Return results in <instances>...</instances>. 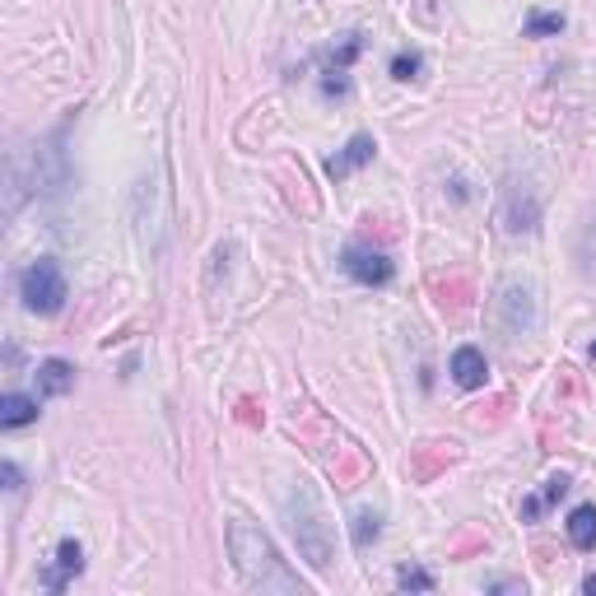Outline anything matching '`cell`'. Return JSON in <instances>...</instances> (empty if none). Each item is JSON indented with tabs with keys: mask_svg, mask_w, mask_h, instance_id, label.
Here are the masks:
<instances>
[{
	"mask_svg": "<svg viewBox=\"0 0 596 596\" xmlns=\"http://www.w3.org/2000/svg\"><path fill=\"white\" fill-rule=\"evenodd\" d=\"M279 513H285V527L294 536L298 559H303L312 573H331V564H335V531H331V517H326V508H322V498H317L312 484L294 480L285 503H279Z\"/></svg>",
	"mask_w": 596,
	"mask_h": 596,
	"instance_id": "2",
	"label": "cell"
},
{
	"mask_svg": "<svg viewBox=\"0 0 596 596\" xmlns=\"http://www.w3.org/2000/svg\"><path fill=\"white\" fill-rule=\"evenodd\" d=\"M33 378H37V397H70V391H74V364L43 359Z\"/></svg>",
	"mask_w": 596,
	"mask_h": 596,
	"instance_id": "11",
	"label": "cell"
},
{
	"mask_svg": "<svg viewBox=\"0 0 596 596\" xmlns=\"http://www.w3.org/2000/svg\"><path fill=\"white\" fill-rule=\"evenodd\" d=\"M498 224H503V233H536V224H540V192H536L531 182L508 177V186H503V205H498Z\"/></svg>",
	"mask_w": 596,
	"mask_h": 596,
	"instance_id": "6",
	"label": "cell"
},
{
	"mask_svg": "<svg viewBox=\"0 0 596 596\" xmlns=\"http://www.w3.org/2000/svg\"><path fill=\"white\" fill-rule=\"evenodd\" d=\"M494 322L503 331V341H522L531 335L536 322H540V298H536V285L531 279H503L498 285V298H494Z\"/></svg>",
	"mask_w": 596,
	"mask_h": 596,
	"instance_id": "4",
	"label": "cell"
},
{
	"mask_svg": "<svg viewBox=\"0 0 596 596\" xmlns=\"http://www.w3.org/2000/svg\"><path fill=\"white\" fill-rule=\"evenodd\" d=\"M80 573H84V546H80L74 536H66L61 546H56V559L43 569V587H47V592H66Z\"/></svg>",
	"mask_w": 596,
	"mask_h": 596,
	"instance_id": "7",
	"label": "cell"
},
{
	"mask_svg": "<svg viewBox=\"0 0 596 596\" xmlns=\"http://www.w3.org/2000/svg\"><path fill=\"white\" fill-rule=\"evenodd\" d=\"M349 536H354V550H373L382 536V513L378 508H359L349 522Z\"/></svg>",
	"mask_w": 596,
	"mask_h": 596,
	"instance_id": "14",
	"label": "cell"
},
{
	"mask_svg": "<svg viewBox=\"0 0 596 596\" xmlns=\"http://www.w3.org/2000/svg\"><path fill=\"white\" fill-rule=\"evenodd\" d=\"M341 271L354 279V285H364V289H382L397 279V261H391L387 252L378 248H364V242H349V248L341 252Z\"/></svg>",
	"mask_w": 596,
	"mask_h": 596,
	"instance_id": "5",
	"label": "cell"
},
{
	"mask_svg": "<svg viewBox=\"0 0 596 596\" xmlns=\"http://www.w3.org/2000/svg\"><path fill=\"white\" fill-rule=\"evenodd\" d=\"M43 397H24V391H5L0 397V428H28V424H37V415H43V405H37Z\"/></svg>",
	"mask_w": 596,
	"mask_h": 596,
	"instance_id": "10",
	"label": "cell"
},
{
	"mask_svg": "<svg viewBox=\"0 0 596 596\" xmlns=\"http://www.w3.org/2000/svg\"><path fill=\"white\" fill-rule=\"evenodd\" d=\"M19 298H24V308L37 312V317H56V312H61L66 298H70L61 261H51V256L28 261V266L19 271Z\"/></svg>",
	"mask_w": 596,
	"mask_h": 596,
	"instance_id": "3",
	"label": "cell"
},
{
	"mask_svg": "<svg viewBox=\"0 0 596 596\" xmlns=\"http://www.w3.org/2000/svg\"><path fill=\"white\" fill-rule=\"evenodd\" d=\"M564 531H569L573 550L592 554L596 550V503H577V508L569 513V522H564Z\"/></svg>",
	"mask_w": 596,
	"mask_h": 596,
	"instance_id": "12",
	"label": "cell"
},
{
	"mask_svg": "<svg viewBox=\"0 0 596 596\" xmlns=\"http://www.w3.org/2000/svg\"><path fill=\"white\" fill-rule=\"evenodd\" d=\"M447 373H452V382H457L461 391H480L484 382H490V359H484L480 345H457Z\"/></svg>",
	"mask_w": 596,
	"mask_h": 596,
	"instance_id": "8",
	"label": "cell"
},
{
	"mask_svg": "<svg viewBox=\"0 0 596 596\" xmlns=\"http://www.w3.org/2000/svg\"><path fill=\"white\" fill-rule=\"evenodd\" d=\"M592 364H596V345H592Z\"/></svg>",
	"mask_w": 596,
	"mask_h": 596,
	"instance_id": "21",
	"label": "cell"
},
{
	"mask_svg": "<svg viewBox=\"0 0 596 596\" xmlns=\"http://www.w3.org/2000/svg\"><path fill=\"white\" fill-rule=\"evenodd\" d=\"M373 154H378V140H373L368 130H359V136H349V145L341 149V154H331V159H326V177H331V182H341V177H349V173H354V168L373 163Z\"/></svg>",
	"mask_w": 596,
	"mask_h": 596,
	"instance_id": "9",
	"label": "cell"
},
{
	"mask_svg": "<svg viewBox=\"0 0 596 596\" xmlns=\"http://www.w3.org/2000/svg\"><path fill=\"white\" fill-rule=\"evenodd\" d=\"M583 592H592V596H596V573H587V577H583Z\"/></svg>",
	"mask_w": 596,
	"mask_h": 596,
	"instance_id": "20",
	"label": "cell"
},
{
	"mask_svg": "<svg viewBox=\"0 0 596 596\" xmlns=\"http://www.w3.org/2000/svg\"><path fill=\"white\" fill-rule=\"evenodd\" d=\"M229 554H233V569H238V583L248 592L261 596H303V577H298L285 559H279L275 540L252 527L248 517H233L229 522Z\"/></svg>",
	"mask_w": 596,
	"mask_h": 596,
	"instance_id": "1",
	"label": "cell"
},
{
	"mask_svg": "<svg viewBox=\"0 0 596 596\" xmlns=\"http://www.w3.org/2000/svg\"><path fill=\"white\" fill-rule=\"evenodd\" d=\"M391 80H401V84H410V80H420V70H424V56L415 51V47H405V51H397L391 56Z\"/></svg>",
	"mask_w": 596,
	"mask_h": 596,
	"instance_id": "15",
	"label": "cell"
},
{
	"mask_svg": "<svg viewBox=\"0 0 596 596\" xmlns=\"http://www.w3.org/2000/svg\"><path fill=\"white\" fill-rule=\"evenodd\" d=\"M522 33H527V37H554V33H564V14L531 10V14H527V24H522Z\"/></svg>",
	"mask_w": 596,
	"mask_h": 596,
	"instance_id": "16",
	"label": "cell"
},
{
	"mask_svg": "<svg viewBox=\"0 0 596 596\" xmlns=\"http://www.w3.org/2000/svg\"><path fill=\"white\" fill-rule=\"evenodd\" d=\"M0 475H5V490H10V494H24V471H19L14 461L0 466Z\"/></svg>",
	"mask_w": 596,
	"mask_h": 596,
	"instance_id": "18",
	"label": "cell"
},
{
	"mask_svg": "<svg viewBox=\"0 0 596 596\" xmlns=\"http://www.w3.org/2000/svg\"><path fill=\"white\" fill-rule=\"evenodd\" d=\"M569 490H573V480H569L564 471H559V475H550V480H546V490H540V494H531V498H522V522H536V517H546V508H554V503L564 498Z\"/></svg>",
	"mask_w": 596,
	"mask_h": 596,
	"instance_id": "13",
	"label": "cell"
},
{
	"mask_svg": "<svg viewBox=\"0 0 596 596\" xmlns=\"http://www.w3.org/2000/svg\"><path fill=\"white\" fill-rule=\"evenodd\" d=\"M397 587L401 592H434L438 577L428 573V569H420V564H405V569H397Z\"/></svg>",
	"mask_w": 596,
	"mask_h": 596,
	"instance_id": "17",
	"label": "cell"
},
{
	"mask_svg": "<svg viewBox=\"0 0 596 596\" xmlns=\"http://www.w3.org/2000/svg\"><path fill=\"white\" fill-rule=\"evenodd\" d=\"M484 592H527V583H522V577H490V583H484Z\"/></svg>",
	"mask_w": 596,
	"mask_h": 596,
	"instance_id": "19",
	"label": "cell"
}]
</instances>
